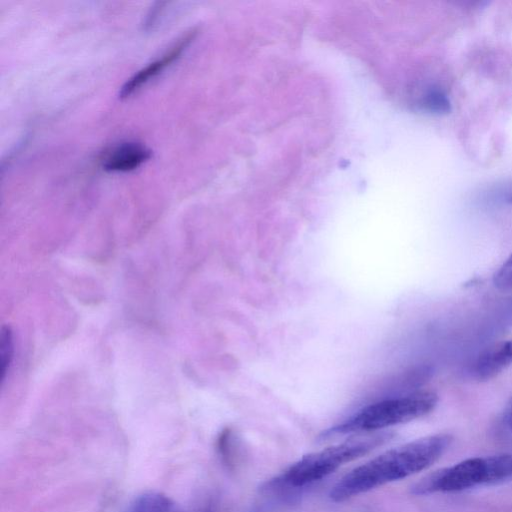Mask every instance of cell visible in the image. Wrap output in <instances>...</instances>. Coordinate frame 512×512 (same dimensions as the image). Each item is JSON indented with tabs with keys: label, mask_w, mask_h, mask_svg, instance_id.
<instances>
[{
	"label": "cell",
	"mask_w": 512,
	"mask_h": 512,
	"mask_svg": "<svg viewBox=\"0 0 512 512\" xmlns=\"http://www.w3.org/2000/svg\"><path fill=\"white\" fill-rule=\"evenodd\" d=\"M451 442V435L442 433L388 450L344 475L332 488L330 498L342 502L420 472L436 462Z\"/></svg>",
	"instance_id": "cell-1"
},
{
	"label": "cell",
	"mask_w": 512,
	"mask_h": 512,
	"mask_svg": "<svg viewBox=\"0 0 512 512\" xmlns=\"http://www.w3.org/2000/svg\"><path fill=\"white\" fill-rule=\"evenodd\" d=\"M391 431L365 432L323 450L304 455L279 475L266 481L261 491L272 493L284 489L304 487L319 481L341 465L353 461L389 442Z\"/></svg>",
	"instance_id": "cell-2"
},
{
	"label": "cell",
	"mask_w": 512,
	"mask_h": 512,
	"mask_svg": "<svg viewBox=\"0 0 512 512\" xmlns=\"http://www.w3.org/2000/svg\"><path fill=\"white\" fill-rule=\"evenodd\" d=\"M437 402V395L431 391L376 402L361 409L344 422L323 431L320 438L326 439L352 432H373L405 423L430 413Z\"/></svg>",
	"instance_id": "cell-3"
},
{
	"label": "cell",
	"mask_w": 512,
	"mask_h": 512,
	"mask_svg": "<svg viewBox=\"0 0 512 512\" xmlns=\"http://www.w3.org/2000/svg\"><path fill=\"white\" fill-rule=\"evenodd\" d=\"M486 484L489 485L487 457H474L427 475L412 487V493L457 492Z\"/></svg>",
	"instance_id": "cell-4"
},
{
	"label": "cell",
	"mask_w": 512,
	"mask_h": 512,
	"mask_svg": "<svg viewBox=\"0 0 512 512\" xmlns=\"http://www.w3.org/2000/svg\"><path fill=\"white\" fill-rule=\"evenodd\" d=\"M194 31L187 33L183 36L169 51H167L161 58L148 64L146 67L138 71L133 77H131L121 88L120 97L124 98L131 95L149 79L155 77L165 67L170 65L175 59H177L182 51L187 47L189 42L193 39Z\"/></svg>",
	"instance_id": "cell-5"
},
{
	"label": "cell",
	"mask_w": 512,
	"mask_h": 512,
	"mask_svg": "<svg viewBox=\"0 0 512 512\" xmlns=\"http://www.w3.org/2000/svg\"><path fill=\"white\" fill-rule=\"evenodd\" d=\"M151 156V151L138 143H124L105 158L103 167L108 171H129L137 168Z\"/></svg>",
	"instance_id": "cell-6"
},
{
	"label": "cell",
	"mask_w": 512,
	"mask_h": 512,
	"mask_svg": "<svg viewBox=\"0 0 512 512\" xmlns=\"http://www.w3.org/2000/svg\"><path fill=\"white\" fill-rule=\"evenodd\" d=\"M512 364V359L507 353L505 343L501 342L487 348L477 358L473 373L481 381L494 378L507 366Z\"/></svg>",
	"instance_id": "cell-7"
},
{
	"label": "cell",
	"mask_w": 512,
	"mask_h": 512,
	"mask_svg": "<svg viewBox=\"0 0 512 512\" xmlns=\"http://www.w3.org/2000/svg\"><path fill=\"white\" fill-rule=\"evenodd\" d=\"M216 449L225 466L234 469L240 459L241 444L233 429L225 428L221 431L216 441Z\"/></svg>",
	"instance_id": "cell-8"
},
{
	"label": "cell",
	"mask_w": 512,
	"mask_h": 512,
	"mask_svg": "<svg viewBox=\"0 0 512 512\" xmlns=\"http://www.w3.org/2000/svg\"><path fill=\"white\" fill-rule=\"evenodd\" d=\"M421 106L436 114H447L451 110V102L447 94L440 88H431L423 96Z\"/></svg>",
	"instance_id": "cell-9"
},
{
	"label": "cell",
	"mask_w": 512,
	"mask_h": 512,
	"mask_svg": "<svg viewBox=\"0 0 512 512\" xmlns=\"http://www.w3.org/2000/svg\"><path fill=\"white\" fill-rule=\"evenodd\" d=\"M13 355V337L9 327H3L0 335V372L1 379L5 377V373L10 365Z\"/></svg>",
	"instance_id": "cell-10"
},
{
	"label": "cell",
	"mask_w": 512,
	"mask_h": 512,
	"mask_svg": "<svg viewBox=\"0 0 512 512\" xmlns=\"http://www.w3.org/2000/svg\"><path fill=\"white\" fill-rule=\"evenodd\" d=\"M493 283L501 291L512 289V253L494 274Z\"/></svg>",
	"instance_id": "cell-11"
},
{
	"label": "cell",
	"mask_w": 512,
	"mask_h": 512,
	"mask_svg": "<svg viewBox=\"0 0 512 512\" xmlns=\"http://www.w3.org/2000/svg\"><path fill=\"white\" fill-rule=\"evenodd\" d=\"M491 194L494 201L512 204V180L497 186Z\"/></svg>",
	"instance_id": "cell-12"
},
{
	"label": "cell",
	"mask_w": 512,
	"mask_h": 512,
	"mask_svg": "<svg viewBox=\"0 0 512 512\" xmlns=\"http://www.w3.org/2000/svg\"><path fill=\"white\" fill-rule=\"evenodd\" d=\"M506 422L508 426L512 429V401L509 404L507 411H506Z\"/></svg>",
	"instance_id": "cell-13"
},
{
	"label": "cell",
	"mask_w": 512,
	"mask_h": 512,
	"mask_svg": "<svg viewBox=\"0 0 512 512\" xmlns=\"http://www.w3.org/2000/svg\"><path fill=\"white\" fill-rule=\"evenodd\" d=\"M504 343H505L507 353L509 354L510 358L512 359V340L506 341Z\"/></svg>",
	"instance_id": "cell-14"
}]
</instances>
